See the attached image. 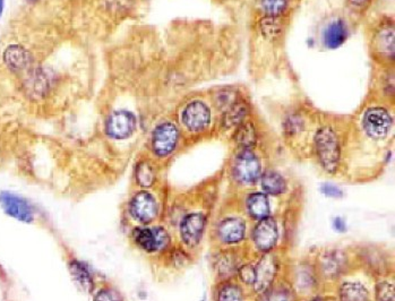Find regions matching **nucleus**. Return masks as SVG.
I'll return each mask as SVG.
<instances>
[{
	"instance_id": "obj_1",
	"label": "nucleus",
	"mask_w": 395,
	"mask_h": 301,
	"mask_svg": "<svg viewBox=\"0 0 395 301\" xmlns=\"http://www.w3.org/2000/svg\"><path fill=\"white\" fill-rule=\"evenodd\" d=\"M306 0H249L243 30L249 78L256 84L270 80L297 83L289 53L291 30Z\"/></svg>"
},
{
	"instance_id": "obj_2",
	"label": "nucleus",
	"mask_w": 395,
	"mask_h": 301,
	"mask_svg": "<svg viewBox=\"0 0 395 301\" xmlns=\"http://www.w3.org/2000/svg\"><path fill=\"white\" fill-rule=\"evenodd\" d=\"M371 66L394 69L395 19L391 12L368 16L361 25Z\"/></svg>"
},
{
	"instance_id": "obj_3",
	"label": "nucleus",
	"mask_w": 395,
	"mask_h": 301,
	"mask_svg": "<svg viewBox=\"0 0 395 301\" xmlns=\"http://www.w3.org/2000/svg\"><path fill=\"white\" fill-rule=\"evenodd\" d=\"M346 116L336 115L320 109L313 133V146L318 163L324 170L334 174L340 167L342 143L340 128Z\"/></svg>"
},
{
	"instance_id": "obj_4",
	"label": "nucleus",
	"mask_w": 395,
	"mask_h": 301,
	"mask_svg": "<svg viewBox=\"0 0 395 301\" xmlns=\"http://www.w3.org/2000/svg\"><path fill=\"white\" fill-rule=\"evenodd\" d=\"M360 28V23L348 12L341 1L339 6L327 10L318 19L316 28L318 48L321 51L339 49Z\"/></svg>"
},
{
	"instance_id": "obj_5",
	"label": "nucleus",
	"mask_w": 395,
	"mask_h": 301,
	"mask_svg": "<svg viewBox=\"0 0 395 301\" xmlns=\"http://www.w3.org/2000/svg\"><path fill=\"white\" fill-rule=\"evenodd\" d=\"M178 119L181 127L192 134L209 131L219 116L212 104L209 93L188 98L178 109Z\"/></svg>"
},
{
	"instance_id": "obj_6",
	"label": "nucleus",
	"mask_w": 395,
	"mask_h": 301,
	"mask_svg": "<svg viewBox=\"0 0 395 301\" xmlns=\"http://www.w3.org/2000/svg\"><path fill=\"white\" fill-rule=\"evenodd\" d=\"M181 140V128L172 119L162 120L156 125L151 136L153 152L159 158H165L174 153Z\"/></svg>"
},
{
	"instance_id": "obj_7",
	"label": "nucleus",
	"mask_w": 395,
	"mask_h": 301,
	"mask_svg": "<svg viewBox=\"0 0 395 301\" xmlns=\"http://www.w3.org/2000/svg\"><path fill=\"white\" fill-rule=\"evenodd\" d=\"M252 149H239L235 156L232 172L237 181L240 183H256L261 174V162L259 156Z\"/></svg>"
},
{
	"instance_id": "obj_8",
	"label": "nucleus",
	"mask_w": 395,
	"mask_h": 301,
	"mask_svg": "<svg viewBox=\"0 0 395 301\" xmlns=\"http://www.w3.org/2000/svg\"><path fill=\"white\" fill-rule=\"evenodd\" d=\"M1 62L10 74L23 75L31 69L35 57L24 44H10L3 48Z\"/></svg>"
},
{
	"instance_id": "obj_9",
	"label": "nucleus",
	"mask_w": 395,
	"mask_h": 301,
	"mask_svg": "<svg viewBox=\"0 0 395 301\" xmlns=\"http://www.w3.org/2000/svg\"><path fill=\"white\" fill-rule=\"evenodd\" d=\"M367 94L384 102L394 104V69L371 66V78Z\"/></svg>"
},
{
	"instance_id": "obj_10",
	"label": "nucleus",
	"mask_w": 395,
	"mask_h": 301,
	"mask_svg": "<svg viewBox=\"0 0 395 301\" xmlns=\"http://www.w3.org/2000/svg\"><path fill=\"white\" fill-rule=\"evenodd\" d=\"M137 117L128 109H118L112 111L106 120V133L113 140H126L135 133Z\"/></svg>"
},
{
	"instance_id": "obj_11",
	"label": "nucleus",
	"mask_w": 395,
	"mask_h": 301,
	"mask_svg": "<svg viewBox=\"0 0 395 301\" xmlns=\"http://www.w3.org/2000/svg\"><path fill=\"white\" fill-rule=\"evenodd\" d=\"M0 206L8 217L19 222L31 224L35 219V213H33L31 204L26 199H23L22 196L12 193V192L0 193Z\"/></svg>"
},
{
	"instance_id": "obj_12",
	"label": "nucleus",
	"mask_w": 395,
	"mask_h": 301,
	"mask_svg": "<svg viewBox=\"0 0 395 301\" xmlns=\"http://www.w3.org/2000/svg\"><path fill=\"white\" fill-rule=\"evenodd\" d=\"M135 240L140 248L156 252L168 246L169 235L163 228H140L134 233Z\"/></svg>"
},
{
	"instance_id": "obj_13",
	"label": "nucleus",
	"mask_w": 395,
	"mask_h": 301,
	"mask_svg": "<svg viewBox=\"0 0 395 301\" xmlns=\"http://www.w3.org/2000/svg\"><path fill=\"white\" fill-rule=\"evenodd\" d=\"M131 215L136 220L147 224L158 215V205L156 199L147 192H140L134 196L131 203Z\"/></svg>"
},
{
	"instance_id": "obj_14",
	"label": "nucleus",
	"mask_w": 395,
	"mask_h": 301,
	"mask_svg": "<svg viewBox=\"0 0 395 301\" xmlns=\"http://www.w3.org/2000/svg\"><path fill=\"white\" fill-rule=\"evenodd\" d=\"M277 240V227L271 217H265L259 221L254 230V241L259 249L268 252L273 248Z\"/></svg>"
},
{
	"instance_id": "obj_15",
	"label": "nucleus",
	"mask_w": 395,
	"mask_h": 301,
	"mask_svg": "<svg viewBox=\"0 0 395 301\" xmlns=\"http://www.w3.org/2000/svg\"><path fill=\"white\" fill-rule=\"evenodd\" d=\"M205 217L199 213L187 215L181 224V238L186 245L194 247L202 239Z\"/></svg>"
},
{
	"instance_id": "obj_16",
	"label": "nucleus",
	"mask_w": 395,
	"mask_h": 301,
	"mask_svg": "<svg viewBox=\"0 0 395 301\" xmlns=\"http://www.w3.org/2000/svg\"><path fill=\"white\" fill-rule=\"evenodd\" d=\"M277 259L272 255H266L255 265V286L257 291H266L268 286H271L275 274H277Z\"/></svg>"
},
{
	"instance_id": "obj_17",
	"label": "nucleus",
	"mask_w": 395,
	"mask_h": 301,
	"mask_svg": "<svg viewBox=\"0 0 395 301\" xmlns=\"http://www.w3.org/2000/svg\"><path fill=\"white\" fill-rule=\"evenodd\" d=\"M246 226L240 219H226L219 226V236L222 241L236 244L243 240Z\"/></svg>"
},
{
	"instance_id": "obj_18",
	"label": "nucleus",
	"mask_w": 395,
	"mask_h": 301,
	"mask_svg": "<svg viewBox=\"0 0 395 301\" xmlns=\"http://www.w3.org/2000/svg\"><path fill=\"white\" fill-rule=\"evenodd\" d=\"M261 187L268 194L279 195L286 190V183L284 178L279 172L268 170L261 176Z\"/></svg>"
},
{
	"instance_id": "obj_19",
	"label": "nucleus",
	"mask_w": 395,
	"mask_h": 301,
	"mask_svg": "<svg viewBox=\"0 0 395 301\" xmlns=\"http://www.w3.org/2000/svg\"><path fill=\"white\" fill-rule=\"evenodd\" d=\"M247 206L249 213L257 220L265 219L270 215V203L265 194L256 193L249 196Z\"/></svg>"
},
{
	"instance_id": "obj_20",
	"label": "nucleus",
	"mask_w": 395,
	"mask_h": 301,
	"mask_svg": "<svg viewBox=\"0 0 395 301\" xmlns=\"http://www.w3.org/2000/svg\"><path fill=\"white\" fill-rule=\"evenodd\" d=\"M340 298L342 301H368L369 293L360 283L347 282L340 289Z\"/></svg>"
},
{
	"instance_id": "obj_21",
	"label": "nucleus",
	"mask_w": 395,
	"mask_h": 301,
	"mask_svg": "<svg viewBox=\"0 0 395 301\" xmlns=\"http://www.w3.org/2000/svg\"><path fill=\"white\" fill-rule=\"evenodd\" d=\"M218 3L227 10L230 15L232 23L236 25H241L247 5L249 0H218Z\"/></svg>"
},
{
	"instance_id": "obj_22",
	"label": "nucleus",
	"mask_w": 395,
	"mask_h": 301,
	"mask_svg": "<svg viewBox=\"0 0 395 301\" xmlns=\"http://www.w3.org/2000/svg\"><path fill=\"white\" fill-rule=\"evenodd\" d=\"M71 272L76 282L81 286L82 289L91 292L93 289V280L91 277L90 272L87 271L84 265L80 262H73L71 264Z\"/></svg>"
},
{
	"instance_id": "obj_23",
	"label": "nucleus",
	"mask_w": 395,
	"mask_h": 301,
	"mask_svg": "<svg viewBox=\"0 0 395 301\" xmlns=\"http://www.w3.org/2000/svg\"><path fill=\"white\" fill-rule=\"evenodd\" d=\"M136 179L140 186H152L156 179V174L152 167L147 162H140L136 168Z\"/></svg>"
},
{
	"instance_id": "obj_24",
	"label": "nucleus",
	"mask_w": 395,
	"mask_h": 301,
	"mask_svg": "<svg viewBox=\"0 0 395 301\" xmlns=\"http://www.w3.org/2000/svg\"><path fill=\"white\" fill-rule=\"evenodd\" d=\"M219 301H244L243 292L237 286H224L219 295Z\"/></svg>"
},
{
	"instance_id": "obj_25",
	"label": "nucleus",
	"mask_w": 395,
	"mask_h": 301,
	"mask_svg": "<svg viewBox=\"0 0 395 301\" xmlns=\"http://www.w3.org/2000/svg\"><path fill=\"white\" fill-rule=\"evenodd\" d=\"M377 301L394 300V286L389 282H380L376 288Z\"/></svg>"
},
{
	"instance_id": "obj_26",
	"label": "nucleus",
	"mask_w": 395,
	"mask_h": 301,
	"mask_svg": "<svg viewBox=\"0 0 395 301\" xmlns=\"http://www.w3.org/2000/svg\"><path fill=\"white\" fill-rule=\"evenodd\" d=\"M261 301H293V295L288 290L274 289L266 292Z\"/></svg>"
},
{
	"instance_id": "obj_27",
	"label": "nucleus",
	"mask_w": 395,
	"mask_h": 301,
	"mask_svg": "<svg viewBox=\"0 0 395 301\" xmlns=\"http://www.w3.org/2000/svg\"><path fill=\"white\" fill-rule=\"evenodd\" d=\"M239 277L244 282L254 284L255 282V266L254 265H245V266L241 267L239 271Z\"/></svg>"
},
{
	"instance_id": "obj_28",
	"label": "nucleus",
	"mask_w": 395,
	"mask_h": 301,
	"mask_svg": "<svg viewBox=\"0 0 395 301\" xmlns=\"http://www.w3.org/2000/svg\"><path fill=\"white\" fill-rule=\"evenodd\" d=\"M94 301H122V299L118 292L113 291V290L104 289L101 290L95 295Z\"/></svg>"
},
{
	"instance_id": "obj_29",
	"label": "nucleus",
	"mask_w": 395,
	"mask_h": 301,
	"mask_svg": "<svg viewBox=\"0 0 395 301\" xmlns=\"http://www.w3.org/2000/svg\"><path fill=\"white\" fill-rule=\"evenodd\" d=\"M321 190L324 195L329 196V197H333V199H340V197H342L343 196L342 190H340L339 187L331 185V183H325V185H323Z\"/></svg>"
},
{
	"instance_id": "obj_30",
	"label": "nucleus",
	"mask_w": 395,
	"mask_h": 301,
	"mask_svg": "<svg viewBox=\"0 0 395 301\" xmlns=\"http://www.w3.org/2000/svg\"><path fill=\"white\" fill-rule=\"evenodd\" d=\"M380 3H382V7L384 6V5H385V3H389V5H391V3H394V0H375V3H374V8H373V12H371V14H376V12H380Z\"/></svg>"
},
{
	"instance_id": "obj_31",
	"label": "nucleus",
	"mask_w": 395,
	"mask_h": 301,
	"mask_svg": "<svg viewBox=\"0 0 395 301\" xmlns=\"http://www.w3.org/2000/svg\"><path fill=\"white\" fill-rule=\"evenodd\" d=\"M333 226L338 231H341V232L346 231V224H345V221H343L341 217L334 219Z\"/></svg>"
},
{
	"instance_id": "obj_32",
	"label": "nucleus",
	"mask_w": 395,
	"mask_h": 301,
	"mask_svg": "<svg viewBox=\"0 0 395 301\" xmlns=\"http://www.w3.org/2000/svg\"><path fill=\"white\" fill-rule=\"evenodd\" d=\"M5 7H6V0H0V21L3 19Z\"/></svg>"
},
{
	"instance_id": "obj_33",
	"label": "nucleus",
	"mask_w": 395,
	"mask_h": 301,
	"mask_svg": "<svg viewBox=\"0 0 395 301\" xmlns=\"http://www.w3.org/2000/svg\"><path fill=\"white\" fill-rule=\"evenodd\" d=\"M25 3H30V5H35V3H39L40 0H24Z\"/></svg>"
}]
</instances>
